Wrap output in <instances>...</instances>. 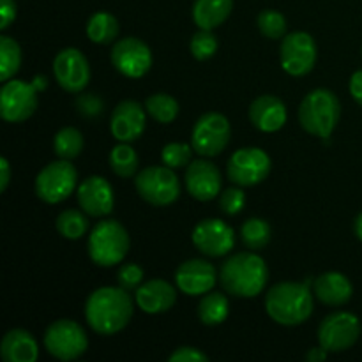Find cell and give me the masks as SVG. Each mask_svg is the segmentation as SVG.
Here are the masks:
<instances>
[{"label":"cell","instance_id":"6da1fadb","mask_svg":"<svg viewBox=\"0 0 362 362\" xmlns=\"http://www.w3.org/2000/svg\"><path fill=\"white\" fill-rule=\"evenodd\" d=\"M133 299L129 292L117 286L94 290L85 303V318L94 332L113 336L127 327L133 317Z\"/></svg>","mask_w":362,"mask_h":362},{"label":"cell","instance_id":"7a4b0ae2","mask_svg":"<svg viewBox=\"0 0 362 362\" xmlns=\"http://www.w3.org/2000/svg\"><path fill=\"white\" fill-rule=\"evenodd\" d=\"M311 278L304 283L283 281L272 286L265 296V311L279 325L296 327L304 324L313 313Z\"/></svg>","mask_w":362,"mask_h":362},{"label":"cell","instance_id":"3957f363","mask_svg":"<svg viewBox=\"0 0 362 362\" xmlns=\"http://www.w3.org/2000/svg\"><path fill=\"white\" fill-rule=\"evenodd\" d=\"M269 269L264 258L255 253H237L230 257L219 271V283L230 296L251 299L264 292Z\"/></svg>","mask_w":362,"mask_h":362},{"label":"cell","instance_id":"277c9868","mask_svg":"<svg viewBox=\"0 0 362 362\" xmlns=\"http://www.w3.org/2000/svg\"><path fill=\"white\" fill-rule=\"evenodd\" d=\"M341 117V105L338 95L329 88H315L299 106L300 126L313 136L329 138Z\"/></svg>","mask_w":362,"mask_h":362},{"label":"cell","instance_id":"5b68a950","mask_svg":"<svg viewBox=\"0 0 362 362\" xmlns=\"http://www.w3.org/2000/svg\"><path fill=\"white\" fill-rule=\"evenodd\" d=\"M131 240L127 230L115 219H105L88 235V257L99 267H113L126 258Z\"/></svg>","mask_w":362,"mask_h":362},{"label":"cell","instance_id":"8992f818","mask_svg":"<svg viewBox=\"0 0 362 362\" xmlns=\"http://www.w3.org/2000/svg\"><path fill=\"white\" fill-rule=\"evenodd\" d=\"M138 194L147 204L166 207L180 197V180L170 166H147L134 179Z\"/></svg>","mask_w":362,"mask_h":362},{"label":"cell","instance_id":"52a82bcc","mask_svg":"<svg viewBox=\"0 0 362 362\" xmlns=\"http://www.w3.org/2000/svg\"><path fill=\"white\" fill-rule=\"evenodd\" d=\"M78 172L71 161L59 159L46 165L35 179V194L46 204H60L73 194Z\"/></svg>","mask_w":362,"mask_h":362},{"label":"cell","instance_id":"ba28073f","mask_svg":"<svg viewBox=\"0 0 362 362\" xmlns=\"http://www.w3.org/2000/svg\"><path fill=\"white\" fill-rule=\"evenodd\" d=\"M45 346L59 361H74L87 352L88 338L83 327L73 320H57L46 329Z\"/></svg>","mask_w":362,"mask_h":362},{"label":"cell","instance_id":"9c48e42d","mask_svg":"<svg viewBox=\"0 0 362 362\" xmlns=\"http://www.w3.org/2000/svg\"><path fill=\"white\" fill-rule=\"evenodd\" d=\"M232 127L228 119L218 112H209L197 120L191 133V145L194 152L204 158H216L228 145Z\"/></svg>","mask_w":362,"mask_h":362},{"label":"cell","instance_id":"30bf717a","mask_svg":"<svg viewBox=\"0 0 362 362\" xmlns=\"http://www.w3.org/2000/svg\"><path fill=\"white\" fill-rule=\"evenodd\" d=\"M361 336V322L350 311L327 315L318 327V343L327 352H345L352 349Z\"/></svg>","mask_w":362,"mask_h":362},{"label":"cell","instance_id":"8fae6325","mask_svg":"<svg viewBox=\"0 0 362 362\" xmlns=\"http://www.w3.org/2000/svg\"><path fill=\"white\" fill-rule=\"evenodd\" d=\"M271 166V158L262 148H239L228 159V179L240 187L257 186L267 179Z\"/></svg>","mask_w":362,"mask_h":362},{"label":"cell","instance_id":"7c38bea8","mask_svg":"<svg viewBox=\"0 0 362 362\" xmlns=\"http://www.w3.org/2000/svg\"><path fill=\"white\" fill-rule=\"evenodd\" d=\"M39 88L34 81L7 80L0 90V113L6 122L18 124L34 115L39 105Z\"/></svg>","mask_w":362,"mask_h":362},{"label":"cell","instance_id":"4fadbf2b","mask_svg":"<svg viewBox=\"0 0 362 362\" xmlns=\"http://www.w3.org/2000/svg\"><path fill=\"white\" fill-rule=\"evenodd\" d=\"M317 42L308 32L286 34L279 48L281 67L292 76H306L317 62Z\"/></svg>","mask_w":362,"mask_h":362},{"label":"cell","instance_id":"5bb4252c","mask_svg":"<svg viewBox=\"0 0 362 362\" xmlns=\"http://www.w3.org/2000/svg\"><path fill=\"white\" fill-rule=\"evenodd\" d=\"M110 59L120 74L133 80L145 76L152 66L151 48L138 37L119 39L113 45Z\"/></svg>","mask_w":362,"mask_h":362},{"label":"cell","instance_id":"9a60e30c","mask_svg":"<svg viewBox=\"0 0 362 362\" xmlns=\"http://www.w3.org/2000/svg\"><path fill=\"white\" fill-rule=\"evenodd\" d=\"M53 74L64 90L80 94L90 81V66L80 49L66 48L57 53L53 60Z\"/></svg>","mask_w":362,"mask_h":362},{"label":"cell","instance_id":"2e32d148","mask_svg":"<svg viewBox=\"0 0 362 362\" xmlns=\"http://www.w3.org/2000/svg\"><path fill=\"white\" fill-rule=\"evenodd\" d=\"M193 244L207 257L219 258L233 250L235 233L221 219H204L194 226Z\"/></svg>","mask_w":362,"mask_h":362},{"label":"cell","instance_id":"e0dca14e","mask_svg":"<svg viewBox=\"0 0 362 362\" xmlns=\"http://www.w3.org/2000/svg\"><path fill=\"white\" fill-rule=\"evenodd\" d=\"M78 204L81 211L92 218H105L113 211V187L105 177H87L78 186Z\"/></svg>","mask_w":362,"mask_h":362},{"label":"cell","instance_id":"ac0fdd59","mask_svg":"<svg viewBox=\"0 0 362 362\" xmlns=\"http://www.w3.org/2000/svg\"><path fill=\"white\" fill-rule=\"evenodd\" d=\"M223 179L218 166L205 159H197L186 170V189L194 200L211 202L221 193Z\"/></svg>","mask_w":362,"mask_h":362},{"label":"cell","instance_id":"d6986e66","mask_svg":"<svg viewBox=\"0 0 362 362\" xmlns=\"http://www.w3.org/2000/svg\"><path fill=\"white\" fill-rule=\"evenodd\" d=\"M216 269L207 260L193 258L179 265L175 272V283L186 296H205L216 285Z\"/></svg>","mask_w":362,"mask_h":362},{"label":"cell","instance_id":"ffe728a7","mask_svg":"<svg viewBox=\"0 0 362 362\" xmlns=\"http://www.w3.org/2000/svg\"><path fill=\"white\" fill-rule=\"evenodd\" d=\"M110 131L115 140L124 144L138 140L145 131V110L141 108L140 103L133 99L119 103L112 113Z\"/></svg>","mask_w":362,"mask_h":362},{"label":"cell","instance_id":"44dd1931","mask_svg":"<svg viewBox=\"0 0 362 362\" xmlns=\"http://www.w3.org/2000/svg\"><path fill=\"white\" fill-rule=\"evenodd\" d=\"M134 300L141 311L148 315H158L172 310L177 300V292L173 285H170L165 279H151L147 283H141L140 288L134 292Z\"/></svg>","mask_w":362,"mask_h":362},{"label":"cell","instance_id":"7402d4cb","mask_svg":"<svg viewBox=\"0 0 362 362\" xmlns=\"http://www.w3.org/2000/svg\"><path fill=\"white\" fill-rule=\"evenodd\" d=\"M250 120L257 129L264 133H276L286 124L285 103L276 95H260L251 103Z\"/></svg>","mask_w":362,"mask_h":362},{"label":"cell","instance_id":"603a6c76","mask_svg":"<svg viewBox=\"0 0 362 362\" xmlns=\"http://www.w3.org/2000/svg\"><path fill=\"white\" fill-rule=\"evenodd\" d=\"M0 356L6 362H35L39 346L34 336L23 329H11L0 343Z\"/></svg>","mask_w":362,"mask_h":362},{"label":"cell","instance_id":"cb8c5ba5","mask_svg":"<svg viewBox=\"0 0 362 362\" xmlns=\"http://www.w3.org/2000/svg\"><path fill=\"white\" fill-rule=\"evenodd\" d=\"M315 293L327 306H343L352 299L354 286L341 272H325L315 279Z\"/></svg>","mask_w":362,"mask_h":362},{"label":"cell","instance_id":"d4e9b609","mask_svg":"<svg viewBox=\"0 0 362 362\" xmlns=\"http://www.w3.org/2000/svg\"><path fill=\"white\" fill-rule=\"evenodd\" d=\"M233 0H194L193 21L198 28L214 30L232 14Z\"/></svg>","mask_w":362,"mask_h":362},{"label":"cell","instance_id":"484cf974","mask_svg":"<svg viewBox=\"0 0 362 362\" xmlns=\"http://www.w3.org/2000/svg\"><path fill=\"white\" fill-rule=\"evenodd\" d=\"M230 313V304L225 293L221 292H209L205 293L204 299L198 304V317L202 324L214 327V325L223 324Z\"/></svg>","mask_w":362,"mask_h":362},{"label":"cell","instance_id":"4316f807","mask_svg":"<svg viewBox=\"0 0 362 362\" xmlns=\"http://www.w3.org/2000/svg\"><path fill=\"white\" fill-rule=\"evenodd\" d=\"M87 35L92 42L110 45L119 35V21L110 13H95L87 23Z\"/></svg>","mask_w":362,"mask_h":362},{"label":"cell","instance_id":"83f0119b","mask_svg":"<svg viewBox=\"0 0 362 362\" xmlns=\"http://www.w3.org/2000/svg\"><path fill=\"white\" fill-rule=\"evenodd\" d=\"M138 165H140V159H138L136 151L129 144L120 141L110 152V168L115 175L122 177V179H129V177L136 175Z\"/></svg>","mask_w":362,"mask_h":362},{"label":"cell","instance_id":"f1b7e54d","mask_svg":"<svg viewBox=\"0 0 362 362\" xmlns=\"http://www.w3.org/2000/svg\"><path fill=\"white\" fill-rule=\"evenodd\" d=\"M83 134L76 127H64L53 138V152L60 159H67V161H73L74 158H78L83 151Z\"/></svg>","mask_w":362,"mask_h":362},{"label":"cell","instance_id":"f546056e","mask_svg":"<svg viewBox=\"0 0 362 362\" xmlns=\"http://www.w3.org/2000/svg\"><path fill=\"white\" fill-rule=\"evenodd\" d=\"M145 110L159 124H170L179 115V103L172 95L159 92V94L148 95L145 101Z\"/></svg>","mask_w":362,"mask_h":362},{"label":"cell","instance_id":"4dcf8cb0","mask_svg":"<svg viewBox=\"0 0 362 362\" xmlns=\"http://www.w3.org/2000/svg\"><path fill=\"white\" fill-rule=\"evenodd\" d=\"M240 239L250 250H264L271 243V225L260 218L247 219L240 228Z\"/></svg>","mask_w":362,"mask_h":362},{"label":"cell","instance_id":"1f68e13d","mask_svg":"<svg viewBox=\"0 0 362 362\" xmlns=\"http://www.w3.org/2000/svg\"><path fill=\"white\" fill-rule=\"evenodd\" d=\"M55 226L64 239L78 240L87 233L88 221L81 211H76V209H67V211L60 212L59 218H57L55 221Z\"/></svg>","mask_w":362,"mask_h":362},{"label":"cell","instance_id":"d6a6232c","mask_svg":"<svg viewBox=\"0 0 362 362\" xmlns=\"http://www.w3.org/2000/svg\"><path fill=\"white\" fill-rule=\"evenodd\" d=\"M21 48L13 37L2 35L0 37V78L4 81L11 80L20 71Z\"/></svg>","mask_w":362,"mask_h":362},{"label":"cell","instance_id":"836d02e7","mask_svg":"<svg viewBox=\"0 0 362 362\" xmlns=\"http://www.w3.org/2000/svg\"><path fill=\"white\" fill-rule=\"evenodd\" d=\"M258 28L269 39H283L286 35V20L281 13L265 9L258 14Z\"/></svg>","mask_w":362,"mask_h":362},{"label":"cell","instance_id":"e575fe53","mask_svg":"<svg viewBox=\"0 0 362 362\" xmlns=\"http://www.w3.org/2000/svg\"><path fill=\"white\" fill-rule=\"evenodd\" d=\"M193 151V145L179 144V141L166 144L161 151V161L163 165L170 166V168H184V166L189 165Z\"/></svg>","mask_w":362,"mask_h":362},{"label":"cell","instance_id":"d590c367","mask_svg":"<svg viewBox=\"0 0 362 362\" xmlns=\"http://www.w3.org/2000/svg\"><path fill=\"white\" fill-rule=\"evenodd\" d=\"M218 46V39L212 34V30H204V28H200V30L193 35V39H191V55L197 60H209L211 57L216 55Z\"/></svg>","mask_w":362,"mask_h":362},{"label":"cell","instance_id":"8d00e7d4","mask_svg":"<svg viewBox=\"0 0 362 362\" xmlns=\"http://www.w3.org/2000/svg\"><path fill=\"white\" fill-rule=\"evenodd\" d=\"M246 205V194L239 187H228V189L221 191V197H219V207L225 214L228 216H237Z\"/></svg>","mask_w":362,"mask_h":362},{"label":"cell","instance_id":"74e56055","mask_svg":"<svg viewBox=\"0 0 362 362\" xmlns=\"http://www.w3.org/2000/svg\"><path fill=\"white\" fill-rule=\"evenodd\" d=\"M117 279H119L120 288L127 290V292H136L141 286V281H144V271L136 264H124L119 269Z\"/></svg>","mask_w":362,"mask_h":362},{"label":"cell","instance_id":"f35d334b","mask_svg":"<svg viewBox=\"0 0 362 362\" xmlns=\"http://www.w3.org/2000/svg\"><path fill=\"white\" fill-rule=\"evenodd\" d=\"M76 110L81 117L94 119L105 112V101L95 94H80L76 98Z\"/></svg>","mask_w":362,"mask_h":362},{"label":"cell","instance_id":"ab89813d","mask_svg":"<svg viewBox=\"0 0 362 362\" xmlns=\"http://www.w3.org/2000/svg\"><path fill=\"white\" fill-rule=\"evenodd\" d=\"M170 362H207L209 357L200 350L193 349V346H180L177 349L172 356L168 357Z\"/></svg>","mask_w":362,"mask_h":362},{"label":"cell","instance_id":"60d3db41","mask_svg":"<svg viewBox=\"0 0 362 362\" xmlns=\"http://www.w3.org/2000/svg\"><path fill=\"white\" fill-rule=\"evenodd\" d=\"M0 14H2L0 30H6L16 20V2L14 0H0Z\"/></svg>","mask_w":362,"mask_h":362},{"label":"cell","instance_id":"b9f144b4","mask_svg":"<svg viewBox=\"0 0 362 362\" xmlns=\"http://www.w3.org/2000/svg\"><path fill=\"white\" fill-rule=\"evenodd\" d=\"M349 88H350V94H352V98L362 106V69L356 71V73L352 74Z\"/></svg>","mask_w":362,"mask_h":362},{"label":"cell","instance_id":"7bdbcfd3","mask_svg":"<svg viewBox=\"0 0 362 362\" xmlns=\"http://www.w3.org/2000/svg\"><path fill=\"white\" fill-rule=\"evenodd\" d=\"M11 180V166L6 158L0 159V191H6Z\"/></svg>","mask_w":362,"mask_h":362},{"label":"cell","instance_id":"ee69618b","mask_svg":"<svg viewBox=\"0 0 362 362\" xmlns=\"http://www.w3.org/2000/svg\"><path fill=\"white\" fill-rule=\"evenodd\" d=\"M327 350L322 349V346H317V349H311L310 352L306 354V361L308 362H320L327 359Z\"/></svg>","mask_w":362,"mask_h":362},{"label":"cell","instance_id":"f6af8a7d","mask_svg":"<svg viewBox=\"0 0 362 362\" xmlns=\"http://www.w3.org/2000/svg\"><path fill=\"white\" fill-rule=\"evenodd\" d=\"M354 230H356L357 239H359L362 243V211L359 212V216L356 218V223H354Z\"/></svg>","mask_w":362,"mask_h":362},{"label":"cell","instance_id":"bcb514c9","mask_svg":"<svg viewBox=\"0 0 362 362\" xmlns=\"http://www.w3.org/2000/svg\"><path fill=\"white\" fill-rule=\"evenodd\" d=\"M361 53H362V49H361Z\"/></svg>","mask_w":362,"mask_h":362}]
</instances>
